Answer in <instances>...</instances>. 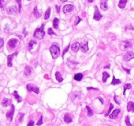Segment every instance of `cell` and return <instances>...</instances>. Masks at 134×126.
<instances>
[{"label": "cell", "instance_id": "cell-5", "mask_svg": "<svg viewBox=\"0 0 134 126\" xmlns=\"http://www.w3.org/2000/svg\"><path fill=\"white\" fill-rule=\"evenodd\" d=\"M131 59H134V53H132V52H128V53H126V54L124 55V61L129 62V61H130Z\"/></svg>", "mask_w": 134, "mask_h": 126}, {"label": "cell", "instance_id": "cell-11", "mask_svg": "<svg viewBox=\"0 0 134 126\" xmlns=\"http://www.w3.org/2000/svg\"><path fill=\"white\" fill-rule=\"evenodd\" d=\"M119 112H120V110H119V109H116V110H115L113 112H111V113H110L109 118H110V119H116V118L119 116Z\"/></svg>", "mask_w": 134, "mask_h": 126}, {"label": "cell", "instance_id": "cell-18", "mask_svg": "<svg viewBox=\"0 0 134 126\" xmlns=\"http://www.w3.org/2000/svg\"><path fill=\"white\" fill-rule=\"evenodd\" d=\"M72 121H73L72 117L69 115L68 113H66V114L64 115V122H65L66 123H70V122H72Z\"/></svg>", "mask_w": 134, "mask_h": 126}, {"label": "cell", "instance_id": "cell-47", "mask_svg": "<svg viewBox=\"0 0 134 126\" xmlns=\"http://www.w3.org/2000/svg\"><path fill=\"white\" fill-rule=\"evenodd\" d=\"M62 2H65V1H67V0H61Z\"/></svg>", "mask_w": 134, "mask_h": 126}, {"label": "cell", "instance_id": "cell-14", "mask_svg": "<svg viewBox=\"0 0 134 126\" xmlns=\"http://www.w3.org/2000/svg\"><path fill=\"white\" fill-rule=\"evenodd\" d=\"M127 110H128V111H130V112H134V102H132V101L128 102Z\"/></svg>", "mask_w": 134, "mask_h": 126}, {"label": "cell", "instance_id": "cell-36", "mask_svg": "<svg viewBox=\"0 0 134 126\" xmlns=\"http://www.w3.org/2000/svg\"><path fill=\"white\" fill-rule=\"evenodd\" d=\"M42 119H43V117H42V116H41L40 121L37 122V125H41V124H42Z\"/></svg>", "mask_w": 134, "mask_h": 126}, {"label": "cell", "instance_id": "cell-40", "mask_svg": "<svg viewBox=\"0 0 134 126\" xmlns=\"http://www.w3.org/2000/svg\"><path fill=\"white\" fill-rule=\"evenodd\" d=\"M3 44H4V41H3V39L0 38V48L3 46Z\"/></svg>", "mask_w": 134, "mask_h": 126}, {"label": "cell", "instance_id": "cell-43", "mask_svg": "<svg viewBox=\"0 0 134 126\" xmlns=\"http://www.w3.org/2000/svg\"><path fill=\"white\" fill-rule=\"evenodd\" d=\"M56 10H57V12L60 11V7H59V6H56Z\"/></svg>", "mask_w": 134, "mask_h": 126}, {"label": "cell", "instance_id": "cell-15", "mask_svg": "<svg viewBox=\"0 0 134 126\" xmlns=\"http://www.w3.org/2000/svg\"><path fill=\"white\" fill-rule=\"evenodd\" d=\"M18 54V53H12V54H10V55H8L7 56V64H8V66L9 67H11L12 66V59L14 58V56H16Z\"/></svg>", "mask_w": 134, "mask_h": 126}, {"label": "cell", "instance_id": "cell-22", "mask_svg": "<svg viewBox=\"0 0 134 126\" xmlns=\"http://www.w3.org/2000/svg\"><path fill=\"white\" fill-rule=\"evenodd\" d=\"M109 77V74L107 73V72H103V77H102V81L105 83L107 82V79Z\"/></svg>", "mask_w": 134, "mask_h": 126}, {"label": "cell", "instance_id": "cell-24", "mask_svg": "<svg viewBox=\"0 0 134 126\" xmlns=\"http://www.w3.org/2000/svg\"><path fill=\"white\" fill-rule=\"evenodd\" d=\"M82 79H83V74L78 73L74 75V80H76V81H81Z\"/></svg>", "mask_w": 134, "mask_h": 126}, {"label": "cell", "instance_id": "cell-3", "mask_svg": "<svg viewBox=\"0 0 134 126\" xmlns=\"http://www.w3.org/2000/svg\"><path fill=\"white\" fill-rule=\"evenodd\" d=\"M27 89L29 90V91H33V92H35L36 94H39L40 93V89H39V87H35V86H33V85L31 84H29L27 85Z\"/></svg>", "mask_w": 134, "mask_h": 126}, {"label": "cell", "instance_id": "cell-7", "mask_svg": "<svg viewBox=\"0 0 134 126\" xmlns=\"http://www.w3.org/2000/svg\"><path fill=\"white\" fill-rule=\"evenodd\" d=\"M131 46H132L131 42H128V41H125V42H122L120 43V48H121L122 50H126V49H128V48H130Z\"/></svg>", "mask_w": 134, "mask_h": 126}, {"label": "cell", "instance_id": "cell-28", "mask_svg": "<svg viewBox=\"0 0 134 126\" xmlns=\"http://www.w3.org/2000/svg\"><path fill=\"white\" fill-rule=\"evenodd\" d=\"M50 13H51V8H49L47 11H46V13H45V16H44V19L45 20H48L49 19V17H50Z\"/></svg>", "mask_w": 134, "mask_h": 126}, {"label": "cell", "instance_id": "cell-20", "mask_svg": "<svg viewBox=\"0 0 134 126\" xmlns=\"http://www.w3.org/2000/svg\"><path fill=\"white\" fill-rule=\"evenodd\" d=\"M128 2V0H119V8H124L125 6H126V3Z\"/></svg>", "mask_w": 134, "mask_h": 126}, {"label": "cell", "instance_id": "cell-42", "mask_svg": "<svg viewBox=\"0 0 134 126\" xmlns=\"http://www.w3.org/2000/svg\"><path fill=\"white\" fill-rule=\"evenodd\" d=\"M68 48H69V46H67L66 48L64 49V51H63V55L65 54V53H67V51H68Z\"/></svg>", "mask_w": 134, "mask_h": 126}, {"label": "cell", "instance_id": "cell-31", "mask_svg": "<svg viewBox=\"0 0 134 126\" xmlns=\"http://www.w3.org/2000/svg\"><path fill=\"white\" fill-rule=\"evenodd\" d=\"M34 15L36 16V18H40V17H41V14L39 13V11H38V8H34Z\"/></svg>", "mask_w": 134, "mask_h": 126}, {"label": "cell", "instance_id": "cell-26", "mask_svg": "<svg viewBox=\"0 0 134 126\" xmlns=\"http://www.w3.org/2000/svg\"><path fill=\"white\" fill-rule=\"evenodd\" d=\"M31 74V68L30 66H26L25 67V75H30Z\"/></svg>", "mask_w": 134, "mask_h": 126}, {"label": "cell", "instance_id": "cell-27", "mask_svg": "<svg viewBox=\"0 0 134 126\" xmlns=\"http://www.w3.org/2000/svg\"><path fill=\"white\" fill-rule=\"evenodd\" d=\"M58 23H59V20L57 18H55L53 20V28L54 29H58Z\"/></svg>", "mask_w": 134, "mask_h": 126}, {"label": "cell", "instance_id": "cell-8", "mask_svg": "<svg viewBox=\"0 0 134 126\" xmlns=\"http://www.w3.org/2000/svg\"><path fill=\"white\" fill-rule=\"evenodd\" d=\"M80 46H81V44H80L78 42H74V43H73V44L71 45V49H72V51H73V52L76 53L79 49H80Z\"/></svg>", "mask_w": 134, "mask_h": 126}, {"label": "cell", "instance_id": "cell-6", "mask_svg": "<svg viewBox=\"0 0 134 126\" xmlns=\"http://www.w3.org/2000/svg\"><path fill=\"white\" fill-rule=\"evenodd\" d=\"M14 111H15V107L14 105H11V109H10V110L7 113V118L9 120V122H12L13 121V114H14Z\"/></svg>", "mask_w": 134, "mask_h": 126}, {"label": "cell", "instance_id": "cell-10", "mask_svg": "<svg viewBox=\"0 0 134 126\" xmlns=\"http://www.w3.org/2000/svg\"><path fill=\"white\" fill-rule=\"evenodd\" d=\"M80 48H81V50H82V52H84V53H86L87 51H88V43L87 42H83V43L81 44V46H80Z\"/></svg>", "mask_w": 134, "mask_h": 126}, {"label": "cell", "instance_id": "cell-30", "mask_svg": "<svg viewBox=\"0 0 134 126\" xmlns=\"http://www.w3.org/2000/svg\"><path fill=\"white\" fill-rule=\"evenodd\" d=\"M125 122H126L127 126H131V123H130V117H129V116H126V118H125Z\"/></svg>", "mask_w": 134, "mask_h": 126}, {"label": "cell", "instance_id": "cell-32", "mask_svg": "<svg viewBox=\"0 0 134 126\" xmlns=\"http://www.w3.org/2000/svg\"><path fill=\"white\" fill-rule=\"evenodd\" d=\"M86 110H87V111H88V116H92V115H93V110L90 109V107L86 106Z\"/></svg>", "mask_w": 134, "mask_h": 126}, {"label": "cell", "instance_id": "cell-16", "mask_svg": "<svg viewBox=\"0 0 134 126\" xmlns=\"http://www.w3.org/2000/svg\"><path fill=\"white\" fill-rule=\"evenodd\" d=\"M2 105L4 106V107H7V106H8V105H11V100H10V99H8V98H4V99H3V101H2Z\"/></svg>", "mask_w": 134, "mask_h": 126}, {"label": "cell", "instance_id": "cell-13", "mask_svg": "<svg viewBox=\"0 0 134 126\" xmlns=\"http://www.w3.org/2000/svg\"><path fill=\"white\" fill-rule=\"evenodd\" d=\"M17 43H18V40H17V39H11V40L8 42V46H9V48L13 49V48L16 47Z\"/></svg>", "mask_w": 134, "mask_h": 126}, {"label": "cell", "instance_id": "cell-46", "mask_svg": "<svg viewBox=\"0 0 134 126\" xmlns=\"http://www.w3.org/2000/svg\"><path fill=\"white\" fill-rule=\"evenodd\" d=\"M87 1H88V2H90V3H92V2L94 1V0H87Z\"/></svg>", "mask_w": 134, "mask_h": 126}, {"label": "cell", "instance_id": "cell-45", "mask_svg": "<svg viewBox=\"0 0 134 126\" xmlns=\"http://www.w3.org/2000/svg\"><path fill=\"white\" fill-rule=\"evenodd\" d=\"M124 69H125V70H126V72H128V73H130V69H126V68H124Z\"/></svg>", "mask_w": 134, "mask_h": 126}, {"label": "cell", "instance_id": "cell-19", "mask_svg": "<svg viewBox=\"0 0 134 126\" xmlns=\"http://www.w3.org/2000/svg\"><path fill=\"white\" fill-rule=\"evenodd\" d=\"M13 96H14V97H15V98L18 100V102H21V101H22V98H21L19 96V94H18V91H16V90H15V91L13 92Z\"/></svg>", "mask_w": 134, "mask_h": 126}, {"label": "cell", "instance_id": "cell-44", "mask_svg": "<svg viewBox=\"0 0 134 126\" xmlns=\"http://www.w3.org/2000/svg\"><path fill=\"white\" fill-rule=\"evenodd\" d=\"M98 98V99H99V100H100V101H101V103H103V102H104V101H103V99H102V98H99V97H98V98Z\"/></svg>", "mask_w": 134, "mask_h": 126}, {"label": "cell", "instance_id": "cell-25", "mask_svg": "<svg viewBox=\"0 0 134 126\" xmlns=\"http://www.w3.org/2000/svg\"><path fill=\"white\" fill-rule=\"evenodd\" d=\"M120 83H121V81H120L119 79H117L115 76H113V79H112L111 85H117V84H120Z\"/></svg>", "mask_w": 134, "mask_h": 126}, {"label": "cell", "instance_id": "cell-9", "mask_svg": "<svg viewBox=\"0 0 134 126\" xmlns=\"http://www.w3.org/2000/svg\"><path fill=\"white\" fill-rule=\"evenodd\" d=\"M74 9V7L73 5H65L63 7V10L64 13H69V12L73 11Z\"/></svg>", "mask_w": 134, "mask_h": 126}, {"label": "cell", "instance_id": "cell-17", "mask_svg": "<svg viewBox=\"0 0 134 126\" xmlns=\"http://www.w3.org/2000/svg\"><path fill=\"white\" fill-rule=\"evenodd\" d=\"M16 11H17V8H16V7H9V8H7V12L8 14H13V13H15Z\"/></svg>", "mask_w": 134, "mask_h": 126}, {"label": "cell", "instance_id": "cell-33", "mask_svg": "<svg viewBox=\"0 0 134 126\" xmlns=\"http://www.w3.org/2000/svg\"><path fill=\"white\" fill-rule=\"evenodd\" d=\"M112 109H113V105H112V104H110V106H109V110H108V113H106V116H109V115H110Z\"/></svg>", "mask_w": 134, "mask_h": 126}, {"label": "cell", "instance_id": "cell-39", "mask_svg": "<svg viewBox=\"0 0 134 126\" xmlns=\"http://www.w3.org/2000/svg\"><path fill=\"white\" fill-rule=\"evenodd\" d=\"M33 125H34V122L31 120V121H30V122L28 123V125H27V126H33Z\"/></svg>", "mask_w": 134, "mask_h": 126}, {"label": "cell", "instance_id": "cell-34", "mask_svg": "<svg viewBox=\"0 0 134 126\" xmlns=\"http://www.w3.org/2000/svg\"><path fill=\"white\" fill-rule=\"evenodd\" d=\"M16 1H17L18 4H19V11L21 12V0H16Z\"/></svg>", "mask_w": 134, "mask_h": 126}, {"label": "cell", "instance_id": "cell-12", "mask_svg": "<svg viewBox=\"0 0 134 126\" xmlns=\"http://www.w3.org/2000/svg\"><path fill=\"white\" fill-rule=\"evenodd\" d=\"M100 7L103 10H107V9L108 8V0H101Z\"/></svg>", "mask_w": 134, "mask_h": 126}, {"label": "cell", "instance_id": "cell-35", "mask_svg": "<svg viewBox=\"0 0 134 126\" xmlns=\"http://www.w3.org/2000/svg\"><path fill=\"white\" fill-rule=\"evenodd\" d=\"M4 7H5V1L4 0H0V8H4Z\"/></svg>", "mask_w": 134, "mask_h": 126}, {"label": "cell", "instance_id": "cell-29", "mask_svg": "<svg viewBox=\"0 0 134 126\" xmlns=\"http://www.w3.org/2000/svg\"><path fill=\"white\" fill-rule=\"evenodd\" d=\"M130 88H131V85L130 84H126L124 86V90H123V94H125V92H126V90L127 89H130Z\"/></svg>", "mask_w": 134, "mask_h": 126}, {"label": "cell", "instance_id": "cell-21", "mask_svg": "<svg viewBox=\"0 0 134 126\" xmlns=\"http://www.w3.org/2000/svg\"><path fill=\"white\" fill-rule=\"evenodd\" d=\"M37 44V42H35V41H30V43H29V46H28V49H29V51H31L32 50V48H33V46L34 45H36Z\"/></svg>", "mask_w": 134, "mask_h": 126}, {"label": "cell", "instance_id": "cell-37", "mask_svg": "<svg viewBox=\"0 0 134 126\" xmlns=\"http://www.w3.org/2000/svg\"><path fill=\"white\" fill-rule=\"evenodd\" d=\"M48 33H49L50 35H55V33L53 32L52 29H49V30H48Z\"/></svg>", "mask_w": 134, "mask_h": 126}, {"label": "cell", "instance_id": "cell-4", "mask_svg": "<svg viewBox=\"0 0 134 126\" xmlns=\"http://www.w3.org/2000/svg\"><path fill=\"white\" fill-rule=\"evenodd\" d=\"M102 19V15L100 14V12L98 10V8L97 7H95V15H94V20L97 21L100 20Z\"/></svg>", "mask_w": 134, "mask_h": 126}, {"label": "cell", "instance_id": "cell-38", "mask_svg": "<svg viewBox=\"0 0 134 126\" xmlns=\"http://www.w3.org/2000/svg\"><path fill=\"white\" fill-rule=\"evenodd\" d=\"M80 21H81V19H80L79 17H76V21H75V23H74V24H75V25H77Z\"/></svg>", "mask_w": 134, "mask_h": 126}, {"label": "cell", "instance_id": "cell-23", "mask_svg": "<svg viewBox=\"0 0 134 126\" xmlns=\"http://www.w3.org/2000/svg\"><path fill=\"white\" fill-rule=\"evenodd\" d=\"M55 77L56 79L58 80V82H63V77H62V75H61V73L60 72H56L55 73Z\"/></svg>", "mask_w": 134, "mask_h": 126}, {"label": "cell", "instance_id": "cell-41", "mask_svg": "<svg viewBox=\"0 0 134 126\" xmlns=\"http://www.w3.org/2000/svg\"><path fill=\"white\" fill-rule=\"evenodd\" d=\"M114 98H115V101H116L118 104H119V101L118 100V98H117V96H115V97H114Z\"/></svg>", "mask_w": 134, "mask_h": 126}, {"label": "cell", "instance_id": "cell-2", "mask_svg": "<svg viewBox=\"0 0 134 126\" xmlns=\"http://www.w3.org/2000/svg\"><path fill=\"white\" fill-rule=\"evenodd\" d=\"M50 52L52 53V58H53V59H56V58L60 55V48H59L58 45L52 44V45L51 46V48H50Z\"/></svg>", "mask_w": 134, "mask_h": 126}, {"label": "cell", "instance_id": "cell-1", "mask_svg": "<svg viewBox=\"0 0 134 126\" xmlns=\"http://www.w3.org/2000/svg\"><path fill=\"white\" fill-rule=\"evenodd\" d=\"M44 25H41L40 28H38V29H36L35 30V32H34V37L35 38H37V39H39V40H41L43 37H44Z\"/></svg>", "mask_w": 134, "mask_h": 126}]
</instances>
